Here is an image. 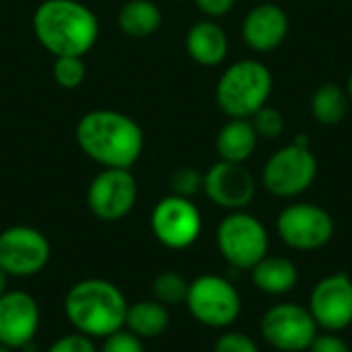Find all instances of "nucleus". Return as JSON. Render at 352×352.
Returning <instances> with one entry per match:
<instances>
[{"mask_svg": "<svg viewBox=\"0 0 352 352\" xmlns=\"http://www.w3.org/2000/svg\"><path fill=\"white\" fill-rule=\"evenodd\" d=\"M80 151L95 163L109 169H130L144 146L140 126L126 113L113 109H93L76 126Z\"/></svg>", "mask_w": 352, "mask_h": 352, "instance_id": "f257e3e1", "label": "nucleus"}, {"mask_svg": "<svg viewBox=\"0 0 352 352\" xmlns=\"http://www.w3.org/2000/svg\"><path fill=\"white\" fill-rule=\"evenodd\" d=\"M126 311L128 301L120 287L103 278L78 280L64 297V314L70 326L93 340L122 330Z\"/></svg>", "mask_w": 352, "mask_h": 352, "instance_id": "f03ea898", "label": "nucleus"}, {"mask_svg": "<svg viewBox=\"0 0 352 352\" xmlns=\"http://www.w3.org/2000/svg\"><path fill=\"white\" fill-rule=\"evenodd\" d=\"M33 31L39 43L58 56H85L97 41L95 14L74 0H45L33 14Z\"/></svg>", "mask_w": 352, "mask_h": 352, "instance_id": "7ed1b4c3", "label": "nucleus"}, {"mask_svg": "<svg viewBox=\"0 0 352 352\" xmlns=\"http://www.w3.org/2000/svg\"><path fill=\"white\" fill-rule=\"evenodd\" d=\"M272 72L260 60H239L231 64L217 82V105L229 118L250 120L272 95Z\"/></svg>", "mask_w": 352, "mask_h": 352, "instance_id": "20e7f679", "label": "nucleus"}, {"mask_svg": "<svg viewBox=\"0 0 352 352\" xmlns=\"http://www.w3.org/2000/svg\"><path fill=\"white\" fill-rule=\"evenodd\" d=\"M217 245L231 268L252 270L268 256L270 239L260 219L250 212L235 210L221 221L217 229Z\"/></svg>", "mask_w": 352, "mask_h": 352, "instance_id": "39448f33", "label": "nucleus"}, {"mask_svg": "<svg viewBox=\"0 0 352 352\" xmlns=\"http://www.w3.org/2000/svg\"><path fill=\"white\" fill-rule=\"evenodd\" d=\"M186 305L196 322L206 328H229L241 314V297L235 285L217 274H202L190 283Z\"/></svg>", "mask_w": 352, "mask_h": 352, "instance_id": "423d86ee", "label": "nucleus"}, {"mask_svg": "<svg viewBox=\"0 0 352 352\" xmlns=\"http://www.w3.org/2000/svg\"><path fill=\"white\" fill-rule=\"evenodd\" d=\"M318 177V159L309 146L289 144L278 148L262 169L264 188L276 198H295L311 188Z\"/></svg>", "mask_w": 352, "mask_h": 352, "instance_id": "0eeeda50", "label": "nucleus"}, {"mask_svg": "<svg viewBox=\"0 0 352 352\" xmlns=\"http://www.w3.org/2000/svg\"><path fill=\"white\" fill-rule=\"evenodd\" d=\"M276 231L283 243L299 252H314L330 243L334 221L328 210L311 202H295L280 210Z\"/></svg>", "mask_w": 352, "mask_h": 352, "instance_id": "6e6552de", "label": "nucleus"}, {"mask_svg": "<svg viewBox=\"0 0 352 352\" xmlns=\"http://www.w3.org/2000/svg\"><path fill=\"white\" fill-rule=\"evenodd\" d=\"M52 256L47 237L27 225H14L0 233V268L14 278L39 274Z\"/></svg>", "mask_w": 352, "mask_h": 352, "instance_id": "1a4fd4ad", "label": "nucleus"}, {"mask_svg": "<svg viewBox=\"0 0 352 352\" xmlns=\"http://www.w3.org/2000/svg\"><path fill=\"white\" fill-rule=\"evenodd\" d=\"M264 340L280 352L309 351L318 336V324L309 309L299 303H280L270 307L260 324Z\"/></svg>", "mask_w": 352, "mask_h": 352, "instance_id": "9d476101", "label": "nucleus"}, {"mask_svg": "<svg viewBox=\"0 0 352 352\" xmlns=\"http://www.w3.org/2000/svg\"><path fill=\"white\" fill-rule=\"evenodd\" d=\"M151 229L161 245L169 250H186L200 237L202 217L192 198L171 194L159 200L153 208Z\"/></svg>", "mask_w": 352, "mask_h": 352, "instance_id": "9b49d317", "label": "nucleus"}, {"mask_svg": "<svg viewBox=\"0 0 352 352\" xmlns=\"http://www.w3.org/2000/svg\"><path fill=\"white\" fill-rule=\"evenodd\" d=\"M138 186L130 169L105 167L97 173L89 186L87 202L91 212L107 223L124 219L136 204Z\"/></svg>", "mask_w": 352, "mask_h": 352, "instance_id": "f8f14e48", "label": "nucleus"}, {"mask_svg": "<svg viewBox=\"0 0 352 352\" xmlns=\"http://www.w3.org/2000/svg\"><path fill=\"white\" fill-rule=\"evenodd\" d=\"M309 311L326 332H342L352 324V278L344 272L322 278L309 297Z\"/></svg>", "mask_w": 352, "mask_h": 352, "instance_id": "ddd939ff", "label": "nucleus"}, {"mask_svg": "<svg viewBox=\"0 0 352 352\" xmlns=\"http://www.w3.org/2000/svg\"><path fill=\"white\" fill-rule=\"evenodd\" d=\"M202 190L217 206L235 212L250 206L256 198V179L243 163L217 161L204 173Z\"/></svg>", "mask_w": 352, "mask_h": 352, "instance_id": "4468645a", "label": "nucleus"}, {"mask_svg": "<svg viewBox=\"0 0 352 352\" xmlns=\"http://www.w3.org/2000/svg\"><path fill=\"white\" fill-rule=\"evenodd\" d=\"M39 305L29 293L6 291L0 297V344L10 351L27 349L39 330Z\"/></svg>", "mask_w": 352, "mask_h": 352, "instance_id": "2eb2a0df", "label": "nucleus"}, {"mask_svg": "<svg viewBox=\"0 0 352 352\" xmlns=\"http://www.w3.org/2000/svg\"><path fill=\"white\" fill-rule=\"evenodd\" d=\"M241 35L250 50L258 54L274 52L289 35V16L278 4L260 2L245 14Z\"/></svg>", "mask_w": 352, "mask_h": 352, "instance_id": "dca6fc26", "label": "nucleus"}, {"mask_svg": "<svg viewBox=\"0 0 352 352\" xmlns=\"http://www.w3.org/2000/svg\"><path fill=\"white\" fill-rule=\"evenodd\" d=\"M186 50L194 62L202 66H219L229 54V37L219 23L200 21L188 31Z\"/></svg>", "mask_w": 352, "mask_h": 352, "instance_id": "f3484780", "label": "nucleus"}, {"mask_svg": "<svg viewBox=\"0 0 352 352\" xmlns=\"http://www.w3.org/2000/svg\"><path fill=\"white\" fill-rule=\"evenodd\" d=\"M258 146V134L252 120L229 118L217 134V153L221 161L245 163Z\"/></svg>", "mask_w": 352, "mask_h": 352, "instance_id": "a211bd4d", "label": "nucleus"}, {"mask_svg": "<svg viewBox=\"0 0 352 352\" xmlns=\"http://www.w3.org/2000/svg\"><path fill=\"white\" fill-rule=\"evenodd\" d=\"M252 280L262 293L278 297L291 293L297 287L299 272L289 258L266 256L252 268Z\"/></svg>", "mask_w": 352, "mask_h": 352, "instance_id": "6ab92c4d", "label": "nucleus"}, {"mask_svg": "<svg viewBox=\"0 0 352 352\" xmlns=\"http://www.w3.org/2000/svg\"><path fill=\"white\" fill-rule=\"evenodd\" d=\"M124 328L140 340L159 338L169 328V311L163 303L148 299L128 305Z\"/></svg>", "mask_w": 352, "mask_h": 352, "instance_id": "aec40b11", "label": "nucleus"}, {"mask_svg": "<svg viewBox=\"0 0 352 352\" xmlns=\"http://www.w3.org/2000/svg\"><path fill=\"white\" fill-rule=\"evenodd\" d=\"M118 25L130 37H148L161 27V10L153 0H128L120 8Z\"/></svg>", "mask_w": 352, "mask_h": 352, "instance_id": "412c9836", "label": "nucleus"}, {"mask_svg": "<svg viewBox=\"0 0 352 352\" xmlns=\"http://www.w3.org/2000/svg\"><path fill=\"white\" fill-rule=\"evenodd\" d=\"M349 95L334 82H324L311 95V116L318 124L336 126L349 113Z\"/></svg>", "mask_w": 352, "mask_h": 352, "instance_id": "4be33fe9", "label": "nucleus"}, {"mask_svg": "<svg viewBox=\"0 0 352 352\" xmlns=\"http://www.w3.org/2000/svg\"><path fill=\"white\" fill-rule=\"evenodd\" d=\"M188 289H190V283H188L182 274H177V272H173V270H165V272H161V274L153 280V295H155V301L163 303L165 307L186 303Z\"/></svg>", "mask_w": 352, "mask_h": 352, "instance_id": "5701e85b", "label": "nucleus"}, {"mask_svg": "<svg viewBox=\"0 0 352 352\" xmlns=\"http://www.w3.org/2000/svg\"><path fill=\"white\" fill-rule=\"evenodd\" d=\"M87 74L82 56H58L54 62V78L64 89H76Z\"/></svg>", "mask_w": 352, "mask_h": 352, "instance_id": "b1692460", "label": "nucleus"}, {"mask_svg": "<svg viewBox=\"0 0 352 352\" xmlns=\"http://www.w3.org/2000/svg\"><path fill=\"white\" fill-rule=\"evenodd\" d=\"M254 130L258 134V138H278L285 132V116L280 113V109L270 107L268 103L264 107H260L252 118Z\"/></svg>", "mask_w": 352, "mask_h": 352, "instance_id": "393cba45", "label": "nucleus"}, {"mask_svg": "<svg viewBox=\"0 0 352 352\" xmlns=\"http://www.w3.org/2000/svg\"><path fill=\"white\" fill-rule=\"evenodd\" d=\"M171 192L182 198H192L204 188V175L192 167H182L171 175Z\"/></svg>", "mask_w": 352, "mask_h": 352, "instance_id": "a878e982", "label": "nucleus"}, {"mask_svg": "<svg viewBox=\"0 0 352 352\" xmlns=\"http://www.w3.org/2000/svg\"><path fill=\"white\" fill-rule=\"evenodd\" d=\"M99 352H146L144 351V340H140L138 336H134L132 332H128L126 328L109 334L107 338H103V344Z\"/></svg>", "mask_w": 352, "mask_h": 352, "instance_id": "bb28decb", "label": "nucleus"}, {"mask_svg": "<svg viewBox=\"0 0 352 352\" xmlns=\"http://www.w3.org/2000/svg\"><path fill=\"white\" fill-rule=\"evenodd\" d=\"M45 352H99V349L93 338L74 332V334L60 336Z\"/></svg>", "mask_w": 352, "mask_h": 352, "instance_id": "cd10ccee", "label": "nucleus"}, {"mask_svg": "<svg viewBox=\"0 0 352 352\" xmlns=\"http://www.w3.org/2000/svg\"><path fill=\"white\" fill-rule=\"evenodd\" d=\"M214 352H260V349L248 334L227 332L214 342Z\"/></svg>", "mask_w": 352, "mask_h": 352, "instance_id": "c85d7f7f", "label": "nucleus"}, {"mask_svg": "<svg viewBox=\"0 0 352 352\" xmlns=\"http://www.w3.org/2000/svg\"><path fill=\"white\" fill-rule=\"evenodd\" d=\"M309 352H351L349 344L334 332L318 334L309 346Z\"/></svg>", "mask_w": 352, "mask_h": 352, "instance_id": "c756f323", "label": "nucleus"}, {"mask_svg": "<svg viewBox=\"0 0 352 352\" xmlns=\"http://www.w3.org/2000/svg\"><path fill=\"white\" fill-rule=\"evenodd\" d=\"M194 2L200 8V12H204L206 16H223L235 6V0H194Z\"/></svg>", "mask_w": 352, "mask_h": 352, "instance_id": "7c9ffc66", "label": "nucleus"}, {"mask_svg": "<svg viewBox=\"0 0 352 352\" xmlns=\"http://www.w3.org/2000/svg\"><path fill=\"white\" fill-rule=\"evenodd\" d=\"M8 291V274L0 268V297Z\"/></svg>", "mask_w": 352, "mask_h": 352, "instance_id": "2f4dec72", "label": "nucleus"}, {"mask_svg": "<svg viewBox=\"0 0 352 352\" xmlns=\"http://www.w3.org/2000/svg\"><path fill=\"white\" fill-rule=\"evenodd\" d=\"M346 95H349V101L352 103V72L349 76V82H346Z\"/></svg>", "mask_w": 352, "mask_h": 352, "instance_id": "473e14b6", "label": "nucleus"}, {"mask_svg": "<svg viewBox=\"0 0 352 352\" xmlns=\"http://www.w3.org/2000/svg\"><path fill=\"white\" fill-rule=\"evenodd\" d=\"M0 352H12L8 346H4V344H0Z\"/></svg>", "mask_w": 352, "mask_h": 352, "instance_id": "72a5a7b5", "label": "nucleus"}]
</instances>
